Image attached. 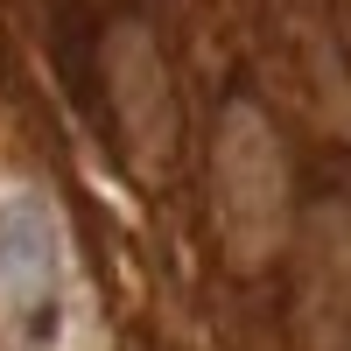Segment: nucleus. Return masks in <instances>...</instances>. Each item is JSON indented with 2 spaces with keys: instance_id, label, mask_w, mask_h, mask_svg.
Wrapping results in <instances>:
<instances>
[{
  "instance_id": "f03ea898",
  "label": "nucleus",
  "mask_w": 351,
  "mask_h": 351,
  "mask_svg": "<svg viewBox=\"0 0 351 351\" xmlns=\"http://www.w3.org/2000/svg\"><path fill=\"white\" fill-rule=\"evenodd\" d=\"M218 225L239 260H260L281 239V155L253 112H232L218 134Z\"/></svg>"
},
{
  "instance_id": "7ed1b4c3",
  "label": "nucleus",
  "mask_w": 351,
  "mask_h": 351,
  "mask_svg": "<svg viewBox=\"0 0 351 351\" xmlns=\"http://www.w3.org/2000/svg\"><path fill=\"white\" fill-rule=\"evenodd\" d=\"M112 92H120V112L141 141V155H155V134H169V92H162V71L148 64V43L134 28L112 43Z\"/></svg>"
},
{
  "instance_id": "f257e3e1",
  "label": "nucleus",
  "mask_w": 351,
  "mask_h": 351,
  "mask_svg": "<svg viewBox=\"0 0 351 351\" xmlns=\"http://www.w3.org/2000/svg\"><path fill=\"white\" fill-rule=\"evenodd\" d=\"M71 239L43 190H0V351H64Z\"/></svg>"
}]
</instances>
